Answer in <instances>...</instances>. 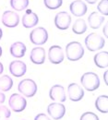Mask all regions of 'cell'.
Returning <instances> with one entry per match:
<instances>
[{"mask_svg": "<svg viewBox=\"0 0 108 120\" xmlns=\"http://www.w3.org/2000/svg\"><path fill=\"white\" fill-rule=\"evenodd\" d=\"M11 116V112L8 109L7 106L3 105H0V120L1 119H7Z\"/></svg>", "mask_w": 108, "mask_h": 120, "instance_id": "cell-26", "label": "cell"}, {"mask_svg": "<svg viewBox=\"0 0 108 120\" xmlns=\"http://www.w3.org/2000/svg\"><path fill=\"white\" fill-rule=\"evenodd\" d=\"M79 120H100L98 116L96 114H94L93 112H85L83 113L80 117Z\"/></svg>", "mask_w": 108, "mask_h": 120, "instance_id": "cell-27", "label": "cell"}, {"mask_svg": "<svg viewBox=\"0 0 108 120\" xmlns=\"http://www.w3.org/2000/svg\"><path fill=\"white\" fill-rule=\"evenodd\" d=\"M4 120H8V119H4Z\"/></svg>", "mask_w": 108, "mask_h": 120, "instance_id": "cell-36", "label": "cell"}, {"mask_svg": "<svg viewBox=\"0 0 108 120\" xmlns=\"http://www.w3.org/2000/svg\"><path fill=\"white\" fill-rule=\"evenodd\" d=\"M10 6L16 11H23L29 6V0H10Z\"/></svg>", "mask_w": 108, "mask_h": 120, "instance_id": "cell-23", "label": "cell"}, {"mask_svg": "<svg viewBox=\"0 0 108 120\" xmlns=\"http://www.w3.org/2000/svg\"><path fill=\"white\" fill-rule=\"evenodd\" d=\"M64 52L61 46L59 45H52L48 50V59L52 64L58 65L64 60Z\"/></svg>", "mask_w": 108, "mask_h": 120, "instance_id": "cell-8", "label": "cell"}, {"mask_svg": "<svg viewBox=\"0 0 108 120\" xmlns=\"http://www.w3.org/2000/svg\"><path fill=\"white\" fill-rule=\"evenodd\" d=\"M71 23V16L66 11L58 12L55 17V25L62 30H67Z\"/></svg>", "mask_w": 108, "mask_h": 120, "instance_id": "cell-9", "label": "cell"}, {"mask_svg": "<svg viewBox=\"0 0 108 120\" xmlns=\"http://www.w3.org/2000/svg\"><path fill=\"white\" fill-rule=\"evenodd\" d=\"M66 56L69 61H78L84 56V48L78 42H70L66 45Z\"/></svg>", "mask_w": 108, "mask_h": 120, "instance_id": "cell-2", "label": "cell"}, {"mask_svg": "<svg viewBox=\"0 0 108 120\" xmlns=\"http://www.w3.org/2000/svg\"><path fill=\"white\" fill-rule=\"evenodd\" d=\"M107 75H108V71L106 70L104 73V82H105V84L108 85V79H107Z\"/></svg>", "mask_w": 108, "mask_h": 120, "instance_id": "cell-30", "label": "cell"}, {"mask_svg": "<svg viewBox=\"0 0 108 120\" xmlns=\"http://www.w3.org/2000/svg\"><path fill=\"white\" fill-rule=\"evenodd\" d=\"M8 106L12 111L16 113H20L25 110L27 106V101L23 95L19 93H13L8 99Z\"/></svg>", "mask_w": 108, "mask_h": 120, "instance_id": "cell-5", "label": "cell"}, {"mask_svg": "<svg viewBox=\"0 0 108 120\" xmlns=\"http://www.w3.org/2000/svg\"><path fill=\"white\" fill-rule=\"evenodd\" d=\"M5 101H6V95L2 91H0V105H3Z\"/></svg>", "mask_w": 108, "mask_h": 120, "instance_id": "cell-29", "label": "cell"}, {"mask_svg": "<svg viewBox=\"0 0 108 120\" xmlns=\"http://www.w3.org/2000/svg\"><path fill=\"white\" fill-rule=\"evenodd\" d=\"M9 72L11 75L16 78H20L25 75L27 71V66L23 61L20 60H14L9 64Z\"/></svg>", "mask_w": 108, "mask_h": 120, "instance_id": "cell-12", "label": "cell"}, {"mask_svg": "<svg viewBox=\"0 0 108 120\" xmlns=\"http://www.w3.org/2000/svg\"><path fill=\"white\" fill-rule=\"evenodd\" d=\"M97 9L98 11L102 14V15L107 16L108 15V0H102L99 2L98 6H97Z\"/></svg>", "mask_w": 108, "mask_h": 120, "instance_id": "cell-25", "label": "cell"}, {"mask_svg": "<svg viewBox=\"0 0 108 120\" xmlns=\"http://www.w3.org/2000/svg\"><path fill=\"white\" fill-rule=\"evenodd\" d=\"M18 90L24 97L31 98L36 94L38 87L34 80L31 79H24L19 82Z\"/></svg>", "mask_w": 108, "mask_h": 120, "instance_id": "cell-3", "label": "cell"}, {"mask_svg": "<svg viewBox=\"0 0 108 120\" xmlns=\"http://www.w3.org/2000/svg\"><path fill=\"white\" fill-rule=\"evenodd\" d=\"M67 95L70 101L78 102L84 97V90L78 83H70L67 87Z\"/></svg>", "mask_w": 108, "mask_h": 120, "instance_id": "cell-11", "label": "cell"}, {"mask_svg": "<svg viewBox=\"0 0 108 120\" xmlns=\"http://www.w3.org/2000/svg\"><path fill=\"white\" fill-rule=\"evenodd\" d=\"M69 10L76 17H82L86 14L88 8H87V5L82 0H76L70 4Z\"/></svg>", "mask_w": 108, "mask_h": 120, "instance_id": "cell-15", "label": "cell"}, {"mask_svg": "<svg viewBox=\"0 0 108 120\" xmlns=\"http://www.w3.org/2000/svg\"><path fill=\"white\" fill-rule=\"evenodd\" d=\"M107 28H108V25H107V24H105V26H104V30H103V32L104 33L105 37H107V36H108V34H107Z\"/></svg>", "mask_w": 108, "mask_h": 120, "instance_id": "cell-31", "label": "cell"}, {"mask_svg": "<svg viewBox=\"0 0 108 120\" xmlns=\"http://www.w3.org/2000/svg\"><path fill=\"white\" fill-rule=\"evenodd\" d=\"M95 108L103 113L107 114L108 113V96L107 95H100L95 100Z\"/></svg>", "mask_w": 108, "mask_h": 120, "instance_id": "cell-20", "label": "cell"}, {"mask_svg": "<svg viewBox=\"0 0 108 120\" xmlns=\"http://www.w3.org/2000/svg\"><path fill=\"white\" fill-rule=\"evenodd\" d=\"M22 120H25V119H22Z\"/></svg>", "mask_w": 108, "mask_h": 120, "instance_id": "cell-37", "label": "cell"}, {"mask_svg": "<svg viewBox=\"0 0 108 120\" xmlns=\"http://www.w3.org/2000/svg\"><path fill=\"white\" fill-rule=\"evenodd\" d=\"M38 22H39V18L37 14L31 10H27L26 13L22 16V25L27 29L36 26Z\"/></svg>", "mask_w": 108, "mask_h": 120, "instance_id": "cell-16", "label": "cell"}, {"mask_svg": "<svg viewBox=\"0 0 108 120\" xmlns=\"http://www.w3.org/2000/svg\"><path fill=\"white\" fill-rule=\"evenodd\" d=\"M48 40V32L44 27L35 28L30 33V41L35 45H45Z\"/></svg>", "mask_w": 108, "mask_h": 120, "instance_id": "cell-6", "label": "cell"}, {"mask_svg": "<svg viewBox=\"0 0 108 120\" xmlns=\"http://www.w3.org/2000/svg\"><path fill=\"white\" fill-rule=\"evenodd\" d=\"M82 87L88 91H94L100 87V78L94 72H86L80 78Z\"/></svg>", "mask_w": 108, "mask_h": 120, "instance_id": "cell-1", "label": "cell"}, {"mask_svg": "<svg viewBox=\"0 0 108 120\" xmlns=\"http://www.w3.org/2000/svg\"><path fill=\"white\" fill-rule=\"evenodd\" d=\"M2 54H3V51H2V48H1V46H0V57H1Z\"/></svg>", "mask_w": 108, "mask_h": 120, "instance_id": "cell-35", "label": "cell"}, {"mask_svg": "<svg viewBox=\"0 0 108 120\" xmlns=\"http://www.w3.org/2000/svg\"><path fill=\"white\" fill-rule=\"evenodd\" d=\"M26 45H24L23 43L21 42H15L13 43L12 45H10V48H9V52H10V55L12 56H14L16 58H21L25 56L26 54Z\"/></svg>", "mask_w": 108, "mask_h": 120, "instance_id": "cell-17", "label": "cell"}, {"mask_svg": "<svg viewBox=\"0 0 108 120\" xmlns=\"http://www.w3.org/2000/svg\"><path fill=\"white\" fill-rule=\"evenodd\" d=\"M2 36H3V30H2V29L0 28V40H1V38H2Z\"/></svg>", "mask_w": 108, "mask_h": 120, "instance_id": "cell-34", "label": "cell"}, {"mask_svg": "<svg viewBox=\"0 0 108 120\" xmlns=\"http://www.w3.org/2000/svg\"><path fill=\"white\" fill-rule=\"evenodd\" d=\"M13 86V80L8 75H3L0 77V91H8Z\"/></svg>", "mask_w": 108, "mask_h": 120, "instance_id": "cell-21", "label": "cell"}, {"mask_svg": "<svg viewBox=\"0 0 108 120\" xmlns=\"http://www.w3.org/2000/svg\"><path fill=\"white\" fill-rule=\"evenodd\" d=\"M44 4L49 9H57L63 4V0H44Z\"/></svg>", "mask_w": 108, "mask_h": 120, "instance_id": "cell-24", "label": "cell"}, {"mask_svg": "<svg viewBox=\"0 0 108 120\" xmlns=\"http://www.w3.org/2000/svg\"><path fill=\"white\" fill-rule=\"evenodd\" d=\"M47 113L54 120H59L66 115V106L61 103H52L47 106Z\"/></svg>", "mask_w": 108, "mask_h": 120, "instance_id": "cell-7", "label": "cell"}, {"mask_svg": "<svg viewBox=\"0 0 108 120\" xmlns=\"http://www.w3.org/2000/svg\"><path fill=\"white\" fill-rule=\"evenodd\" d=\"M45 50L41 46L32 48L30 54V59L33 64L42 65L45 61Z\"/></svg>", "mask_w": 108, "mask_h": 120, "instance_id": "cell-14", "label": "cell"}, {"mask_svg": "<svg viewBox=\"0 0 108 120\" xmlns=\"http://www.w3.org/2000/svg\"><path fill=\"white\" fill-rule=\"evenodd\" d=\"M49 97H50L51 100L56 101V102H58V103H64V102H66L67 95H66L65 88L62 85H59V84L54 85L50 89Z\"/></svg>", "mask_w": 108, "mask_h": 120, "instance_id": "cell-13", "label": "cell"}, {"mask_svg": "<svg viewBox=\"0 0 108 120\" xmlns=\"http://www.w3.org/2000/svg\"><path fill=\"white\" fill-rule=\"evenodd\" d=\"M87 30V24L83 19H78L75 20L73 26H72V31L76 34H83Z\"/></svg>", "mask_w": 108, "mask_h": 120, "instance_id": "cell-22", "label": "cell"}, {"mask_svg": "<svg viewBox=\"0 0 108 120\" xmlns=\"http://www.w3.org/2000/svg\"><path fill=\"white\" fill-rule=\"evenodd\" d=\"M94 64L100 68H106L108 67V52L103 51L97 53L93 57Z\"/></svg>", "mask_w": 108, "mask_h": 120, "instance_id": "cell-19", "label": "cell"}, {"mask_svg": "<svg viewBox=\"0 0 108 120\" xmlns=\"http://www.w3.org/2000/svg\"><path fill=\"white\" fill-rule=\"evenodd\" d=\"M84 43H85L87 49L91 52L98 51V50L104 48V45H105L104 39L101 35H99L95 32H92V33L88 34L87 37L85 38Z\"/></svg>", "mask_w": 108, "mask_h": 120, "instance_id": "cell-4", "label": "cell"}, {"mask_svg": "<svg viewBox=\"0 0 108 120\" xmlns=\"http://www.w3.org/2000/svg\"><path fill=\"white\" fill-rule=\"evenodd\" d=\"M2 23L7 28H15L19 23V16L11 10H7L2 15Z\"/></svg>", "mask_w": 108, "mask_h": 120, "instance_id": "cell-10", "label": "cell"}, {"mask_svg": "<svg viewBox=\"0 0 108 120\" xmlns=\"http://www.w3.org/2000/svg\"><path fill=\"white\" fill-rule=\"evenodd\" d=\"M3 71H4V66H3V64L0 62V75L3 73Z\"/></svg>", "mask_w": 108, "mask_h": 120, "instance_id": "cell-33", "label": "cell"}, {"mask_svg": "<svg viewBox=\"0 0 108 120\" xmlns=\"http://www.w3.org/2000/svg\"><path fill=\"white\" fill-rule=\"evenodd\" d=\"M104 21V17L99 14L96 11L92 12L90 16L88 17V22H89V25L92 29H95V30L99 29Z\"/></svg>", "mask_w": 108, "mask_h": 120, "instance_id": "cell-18", "label": "cell"}, {"mask_svg": "<svg viewBox=\"0 0 108 120\" xmlns=\"http://www.w3.org/2000/svg\"><path fill=\"white\" fill-rule=\"evenodd\" d=\"M34 120H51V119L49 118V116L47 115L44 114V113H40V114H38V115L35 116Z\"/></svg>", "mask_w": 108, "mask_h": 120, "instance_id": "cell-28", "label": "cell"}, {"mask_svg": "<svg viewBox=\"0 0 108 120\" xmlns=\"http://www.w3.org/2000/svg\"><path fill=\"white\" fill-rule=\"evenodd\" d=\"M85 1H86L88 4H95L98 0H85Z\"/></svg>", "mask_w": 108, "mask_h": 120, "instance_id": "cell-32", "label": "cell"}]
</instances>
